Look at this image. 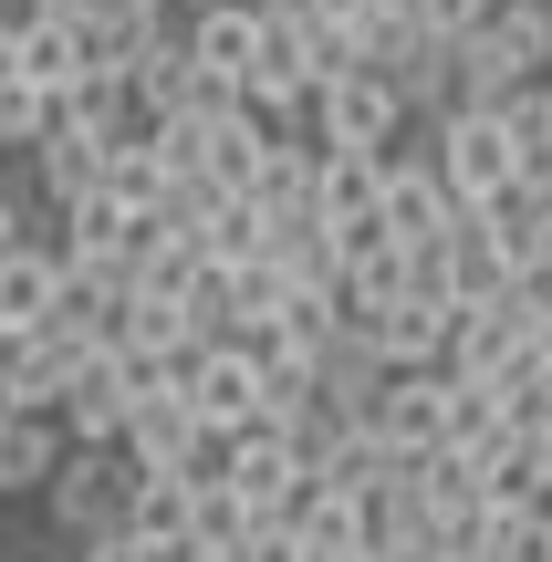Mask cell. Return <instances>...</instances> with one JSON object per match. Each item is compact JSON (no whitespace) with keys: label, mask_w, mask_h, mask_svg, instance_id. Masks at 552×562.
<instances>
[{"label":"cell","mask_w":552,"mask_h":562,"mask_svg":"<svg viewBox=\"0 0 552 562\" xmlns=\"http://www.w3.org/2000/svg\"><path fill=\"white\" fill-rule=\"evenodd\" d=\"M552 63V11L542 0H491L470 32L449 42V74H459V104H500L521 83H542Z\"/></svg>","instance_id":"obj_1"},{"label":"cell","mask_w":552,"mask_h":562,"mask_svg":"<svg viewBox=\"0 0 552 562\" xmlns=\"http://www.w3.org/2000/svg\"><path fill=\"white\" fill-rule=\"evenodd\" d=\"M125 480H136V459L125 448H83V438H63V459H53V480H42V552H83V542H104V531H125Z\"/></svg>","instance_id":"obj_2"},{"label":"cell","mask_w":552,"mask_h":562,"mask_svg":"<svg viewBox=\"0 0 552 562\" xmlns=\"http://www.w3.org/2000/svg\"><path fill=\"white\" fill-rule=\"evenodd\" d=\"M428 167H438V188H449L459 209H500L521 188V146H511V125H500V104H449V115L428 125Z\"/></svg>","instance_id":"obj_3"},{"label":"cell","mask_w":552,"mask_h":562,"mask_svg":"<svg viewBox=\"0 0 552 562\" xmlns=\"http://www.w3.org/2000/svg\"><path fill=\"white\" fill-rule=\"evenodd\" d=\"M407 94H396L386 74H365V63H345V74H324L313 83V104H303V136L313 146H365V157H386V146H407Z\"/></svg>","instance_id":"obj_4"},{"label":"cell","mask_w":552,"mask_h":562,"mask_svg":"<svg viewBox=\"0 0 552 562\" xmlns=\"http://www.w3.org/2000/svg\"><path fill=\"white\" fill-rule=\"evenodd\" d=\"M375 229H386L407 261H428V250L459 229V199L438 188L428 146H417V157H407V146H386V157H375Z\"/></svg>","instance_id":"obj_5"},{"label":"cell","mask_w":552,"mask_h":562,"mask_svg":"<svg viewBox=\"0 0 552 562\" xmlns=\"http://www.w3.org/2000/svg\"><path fill=\"white\" fill-rule=\"evenodd\" d=\"M178 396H188V417L209 427V438H229V427H250L261 417V355L250 344H199V355L178 364Z\"/></svg>","instance_id":"obj_6"},{"label":"cell","mask_w":552,"mask_h":562,"mask_svg":"<svg viewBox=\"0 0 552 562\" xmlns=\"http://www.w3.org/2000/svg\"><path fill=\"white\" fill-rule=\"evenodd\" d=\"M178 42H188V74H199L209 104H229L250 83V53H261V11L250 0H209V11H178Z\"/></svg>","instance_id":"obj_7"},{"label":"cell","mask_w":552,"mask_h":562,"mask_svg":"<svg viewBox=\"0 0 552 562\" xmlns=\"http://www.w3.org/2000/svg\"><path fill=\"white\" fill-rule=\"evenodd\" d=\"M438 364H386V375H375V396L354 406V427H365L375 448H396V459H428L438 448Z\"/></svg>","instance_id":"obj_8"},{"label":"cell","mask_w":552,"mask_h":562,"mask_svg":"<svg viewBox=\"0 0 552 562\" xmlns=\"http://www.w3.org/2000/svg\"><path fill=\"white\" fill-rule=\"evenodd\" d=\"M115 448H125L136 469H219V438L188 417V396H178V385H157V396H125Z\"/></svg>","instance_id":"obj_9"},{"label":"cell","mask_w":552,"mask_h":562,"mask_svg":"<svg viewBox=\"0 0 552 562\" xmlns=\"http://www.w3.org/2000/svg\"><path fill=\"white\" fill-rule=\"evenodd\" d=\"M219 480H229V501H240L250 521H282L292 490H303V459H292L282 427H229L219 438Z\"/></svg>","instance_id":"obj_10"},{"label":"cell","mask_w":552,"mask_h":562,"mask_svg":"<svg viewBox=\"0 0 552 562\" xmlns=\"http://www.w3.org/2000/svg\"><path fill=\"white\" fill-rule=\"evenodd\" d=\"M21 188L53 199V209L94 199V188H104V136H83V125H42V136L21 146Z\"/></svg>","instance_id":"obj_11"},{"label":"cell","mask_w":552,"mask_h":562,"mask_svg":"<svg viewBox=\"0 0 552 562\" xmlns=\"http://www.w3.org/2000/svg\"><path fill=\"white\" fill-rule=\"evenodd\" d=\"M313 220L334 229V240H365L375 229V157L365 146H313Z\"/></svg>","instance_id":"obj_12"},{"label":"cell","mask_w":552,"mask_h":562,"mask_svg":"<svg viewBox=\"0 0 552 562\" xmlns=\"http://www.w3.org/2000/svg\"><path fill=\"white\" fill-rule=\"evenodd\" d=\"M449 323H459V302L417 281L396 313H375V323H365V344H375V364H438V355H449Z\"/></svg>","instance_id":"obj_13"},{"label":"cell","mask_w":552,"mask_h":562,"mask_svg":"<svg viewBox=\"0 0 552 562\" xmlns=\"http://www.w3.org/2000/svg\"><path fill=\"white\" fill-rule=\"evenodd\" d=\"M53 427H63V438H83V448H115V427H125V375H115V355H83L74 375H63Z\"/></svg>","instance_id":"obj_14"},{"label":"cell","mask_w":552,"mask_h":562,"mask_svg":"<svg viewBox=\"0 0 552 562\" xmlns=\"http://www.w3.org/2000/svg\"><path fill=\"white\" fill-rule=\"evenodd\" d=\"M53 459H63V427L32 417V406H11V417H0V510H32L42 480H53Z\"/></svg>","instance_id":"obj_15"},{"label":"cell","mask_w":552,"mask_h":562,"mask_svg":"<svg viewBox=\"0 0 552 562\" xmlns=\"http://www.w3.org/2000/svg\"><path fill=\"white\" fill-rule=\"evenodd\" d=\"M480 220H491V250H500L511 281H542L552 271V188H511V199L480 209Z\"/></svg>","instance_id":"obj_16"},{"label":"cell","mask_w":552,"mask_h":562,"mask_svg":"<svg viewBox=\"0 0 552 562\" xmlns=\"http://www.w3.org/2000/svg\"><path fill=\"white\" fill-rule=\"evenodd\" d=\"M282 521L303 531V552H313V562H345V552H365V501H354V490H334V480H303Z\"/></svg>","instance_id":"obj_17"},{"label":"cell","mask_w":552,"mask_h":562,"mask_svg":"<svg viewBox=\"0 0 552 562\" xmlns=\"http://www.w3.org/2000/svg\"><path fill=\"white\" fill-rule=\"evenodd\" d=\"M53 302H63V261H53V240H11V250H0V334H32Z\"/></svg>","instance_id":"obj_18"},{"label":"cell","mask_w":552,"mask_h":562,"mask_svg":"<svg viewBox=\"0 0 552 562\" xmlns=\"http://www.w3.org/2000/svg\"><path fill=\"white\" fill-rule=\"evenodd\" d=\"M0 63H11L21 83H42V94H63V83H83V42H74V21H21L11 42H0Z\"/></svg>","instance_id":"obj_19"},{"label":"cell","mask_w":552,"mask_h":562,"mask_svg":"<svg viewBox=\"0 0 552 562\" xmlns=\"http://www.w3.org/2000/svg\"><path fill=\"white\" fill-rule=\"evenodd\" d=\"M188 480H199V469H136V480H125V531L178 552L188 542Z\"/></svg>","instance_id":"obj_20"},{"label":"cell","mask_w":552,"mask_h":562,"mask_svg":"<svg viewBox=\"0 0 552 562\" xmlns=\"http://www.w3.org/2000/svg\"><path fill=\"white\" fill-rule=\"evenodd\" d=\"M500 125H511V146H521V188H552V74L521 83V94H500Z\"/></svg>","instance_id":"obj_21"},{"label":"cell","mask_w":552,"mask_h":562,"mask_svg":"<svg viewBox=\"0 0 552 562\" xmlns=\"http://www.w3.org/2000/svg\"><path fill=\"white\" fill-rule=\"evenodd\" d=\"M240 531H250V510L229 501L219 469H199V480H188V542L199 552H240Z\"/></svg>","instance_id":"obj_22"},{"label":"cell","mask_w":552,"mask_h":562,"mask_svg":"<svg viewBox=\"0 0 552 562\" xmlns=\"http://www.w3.org/2000/svg\"><path fill=\"white\" fill-rule=\"evenodd\" d=\"M480 562H552V501L491 510V531H480Z\"/></svg>","instance_id":"obj_23"},{"label":"cell","mask_w":552,"mask_h":562,"mask_svg":"<svg viewBox=\"0 0 552 562\" xmlns=\"http://www.w3.org/2000/svg\"><path fill=\"white\" fill-rule=\"evenodd\" d=\"M229 562H313V552H303V531H292V521H250Z\"/></svg>","instance_id":"obj_24"},{"label":"cell","mask_w":552,"mask_h":562,"mask_svg":"<svg viewBox=\"0 0 552 562\" xmlns=\"http://www.w3.org/2000/svg\"><path fill=\"white\" fill-rule=\"evenodd\" d=\"M407 11H417V32H438V42H459V32H470L480 11H491V0H407Z\"/></svg>","instance_id":"obj_25"},{"label":"cell","mask_w":552,"mask_h":562,"mask_svg":"<svg viewBox=\"0 0 552 562\" xmlns=\"http://www.w3.org/2000/svg\"><path fill=\"white\" fill-rule=\"evenodd\" d=\"M74 562H167L157 542H136V531H104V542H83Z\"/></svg>","instance_id":"obj_26"},{"label":"cell","mask_w":552,"mask_h":562,"mask_svg":"<svg viewBox=\"0 0 552 562\" xmlns=\"http://www.w3.org/2000/svg\"><path fill=\"white\" fill-rule=\"evenodd\" d=\"M521 448H532V480H542V501H552V406L521 427Z\"/></svg>","instance_id":"obj_27"},{"label":"cell","mask_w":552,"mask_h":562,"mask_svg":"<svg viewBox=\"0 0 552 562\" xmlns=\"http://www.w3.org/2000/svg\"><path fill=\"white\" fill-rule=\"evenodd\" d=\"M532 364L552 375V292H542V313H532Z\"/></svg>","instance_id":"obj_28"},{"label":"cell","mask_w":552,"mask_h":562,"mask_svg":"<svg viewBox=\"0 0 552 562\" xmlns=\"http://www.w3.org/2000/svg\"><path fill=\"white\" fill-rule=\"evenodd\" d=\"M21 21H42V0H0V42H11Z\"/></svg>","instance_id":"obj_29"},{"label":"cell","mask_w":552,"mask_h":562,"mask_svg":"<svg viewBox=\"0 0 552 562\" xmlns=\"http://www.w3.org/2000/svg\"><path fill=\"white\" fill-rule=\"evenodd\" d=\"M167 11H209V0H167Z\"/></svg>","instance_id":"obj_30"},{"label":"cell","mask_w":552,"mask_h":562,"mask_svg":"<svg viewBox=\"0 0 552 562\" xmlns=\"http://www.w3.org/2000/svg\"><path fill=\"white\" fill-rule=\"evenodd\" d=\"M32 562H74V552H32Z\"/></svg>","instance_id":"obj_31"},{"label":"cell","mask_w":552,"mask_h":562,"mask_svg":"<svg viewBox=\"0 0 552 562\" xmlns=\"http://www.w3.org/2000/svg\"><path fill=\"white\" fill-rule=\"evenodd\" d=\"M0 562H21V552H0Z\"/></svg>","instance_id":"obj_32"},{"label":"cell","mask_w":552,"mask_h":562,"mask_svg":"<svg viewBox=\"0 0 552 562\" xmlns=\"http://www.w3.org/2000/svg\"><path fill=\"white\" fill-rule=\"evenodd\" d=\"M542 11H552V0H542Z\"/></svg>","instance_id":"obj_33"},{"label":"cell","mask_w":552,"mask_h":562,"mask_svg":"<svg viewBox=\"0 0 552 562\" xmlns=\"http://www.w3.org/2000/svg\"><path fill=\"white\" fill-rule=\"evenodd\" d=\"M542 74H552V63H542Z\"/></svg>","instance_id":"obj_34"}]
</instances>
